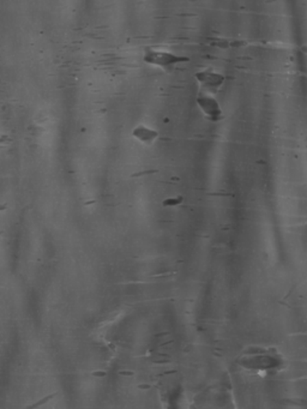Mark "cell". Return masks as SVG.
<instances>
[{"label": "cell", "instance_id": "obj_1", "mask_svg": "<svg viewBox=\"0 0 307 409\" xmlns=\"http://www.w3.org/2000/svg\"><path fill=\"white\" fill-rule=\"evenodd\" d=\"M143 60L150 67L169 71L182 64L190 62V58L169 51L167 48L147 46L143 49Z\"/></svg>", "mask_w": 307, "mask_h": 409}, {"label": "cell", "instance_id": "obj_2", "mask_svg": "<svg viewBox=\"0 0 307 409\" xmlns=\"http://www.w3.org/2000/svg\"><path fill=\"white\" fill-rule=\"evenodd\" d=\"M196 102L199 110L209 121L217 123L223 118V110L214 94L199 91L197 94Z\"/></svg>", "mask_w": 307, "mask_h": 409}, {"label": "cell", "instance_id": "obj_3", "mask_svg": "<svg viewBox=\"0 0 307 409\" xmlns=\"http://www.w3.org/2000/svg\"><path fill=\"white\" fill-rule=\"evenodd\" d=\"M195 78L199 86V91H206L216 95L221 88L225 84V78L221 72L216 71L215 69H203L195 73Z\"/></svg>", "mask_w": 307, "mask_h": 409}, {"label": "cell", "instance_id": "obj_4", "mask_svg": "<svg viewBox=\"0 0 307 409\" xmlns=\"http://www.w3.org/2000/svg\"><path fill=\"white\" fill-rule=\"evenodd\" d=\"M132 137L143 145H153L160 137V134L158 130L149 125L139 124L132 130Z\"/></svg>", "mask_w": 307, "mask_h": 409}, {"label": "cell", "instance_id": "obj_5", "mask_svg": "<svg viewBox=\"0 0 307 409\" xmlns=\"http://www.w3.org/2000/svg\"><path fill=\"white\" fill-rule=\"evenodd\" d=\"M305 53H306V56H307V43H306V46H305Z\"/></svg>", "mask_w": 307, "mask_h": 409}]
</instances>
